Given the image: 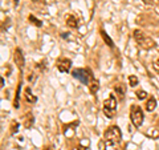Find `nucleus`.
Returning <instances> with one entry per match:
<instances>
[{"mask_svg": "<svg viewBox=\"0 0 159 150\" xmlns=\"http://www.w3.org/2000/svg\"><path fill=\"white\" fill-rule=\"evenodd\" d=\"M154 69H155V71H157V72L159 73V58H158V60L154 63Z\"/></svg>", "mask_w": 159, "mask_h": 150, "instance_id": "obj_21", "label": "nucleus"}, {"mask_svg": "<svg viewBox=\"0 0 159 150\" xmlns=\"http://www.w3.org/2000/svg\"><path fill=\"white\" fill-rule=\"evenodd\" d=\"M98 89H100V81L96 77H93L92 81L89 82V90H90V93L96 94L97 92H98Z\"/></svg>", "mask_w": 159, "mask_h": 150, "instance_id": "obj_9", "label": "nucleus"}, {"mask_svg": "<svg viewBox=\"0 0 159 150\" xmlns=\"http://www.w3.org/2000/svg\"><path fill=\"white\" fill-rule=\"evenodd\" d=\"M114 90L118 93V96L121 100H123V96H125V89H123V85H121V84H117V85L114 86Z\"/></svg>", "mask_w": 159, "mask_h": 150, "instance_id": "obj_13", "label": "nucleus"}, {"mask_svg": "<svg viewBox=\"0 0 159 150\" xmlns=\"http://www.w3.org/2000/svg\"><path fill=\"white\" fill-rule=\"evenodd\" d=\"M13 61H15V64L17 65V68H19L20 71H23L24 65H25V58H24L23 51L20 48L15 49V52H13Z\"/></svg>", "mask_w": 159, "mask_h": 150, "instance_id": "obj_7", "label": "nucleus"}, {"mask_svg": "<svg viewBox=\"0 0 159 150\" xmlns=\"http://www.w3.org/2000/svg\"><path fill=\"white\" fill-rule=\"evenodd\" d=\"M66 25L70 28H78L80 27V21L77 20V17L73 16V15H68L66 16Z\"/></svg>", "mask_w": 159, "mask_h": 150, "instance_id": "obj_8", "label": "nucleus"}, {"mask_svg": "<svg viewBox=\"0 0 159 150\" xmlns=\"http://www.w3.org/2000/svg\"><path fill=\"white\" fill-rule=\"evenodd\" d=\"M20 89H21V82L19 84V86H17V92H16V98H15V102H13V105H15V108H16V109L19 108V97H20Z\"/></svg>", "mask_w": 159, "mask_h": 150, "instance_id": "obj_18", "label": "nucleus"}, {"mask_svg": "<svg viewBox=\"0 0 159 150\" xmlns=\"http://www.w3.org/2000/svg\"><path fill=\"white\" fill-rule=\"evenodd\" d=\"M24 96H25V101L29 102V104H35V102L37 101V97H36L35 94H32V92H31L29 88H27V89H25Z\"/></svg>", "mask_w": 159, "mask_h": 150, "instance_id": "obj_11", "label": "nucleus"}, {"mask_svg": "<svg viewBox=\"0 0 159 150\" xmlns=\"http://www.w3.org/2000/svg\"><path fill=\"white\" fill-rule=\"evenodd\" d=\"M13 3H15V5H19V0H13Z\"/></svg>", "mask_w": 159, "mask_h": 150, "instance_id": "obj_23", "label": "nucleus"}, {"mask_svg": "<svg viewBox=\"0 0 159 150\" xmlns=\"http://www.w3.org/2000/svg\"><path fill=\"white\" fill-rule=\"evenodd\" d=\"M19 122H15V121H13L12 122V126H11V134H12V136H13V134H15V133H17V131H19Z\"/></svg>", "mask_w": 159, "mask_h": 150, "instance_id": "obj_19", "label": "nucleus"}, {"mask_svg": "<svg viewBox=\"0 0 159 150\" xmlns=\"http://www.w3.org/2000/svg\"><path fill=\"white\" fill-rule=\"evenodd\" d=\"M44 150H53V148H52V146H45Z\"/></svg>", "mask_w": 159, "mask_h": 150, "instance_id": "obj_22", "label": "nucleus"}, {"mask_svg": "<svg viewBox=\"0 0 159 150\" xmlns=\"http://www.w3.org/2000/svg\"><path fill=\"white\" fill-rule=\"evenodd\" d=\"M101 36H102V39H103V41L106 43V45L107 47H110V48H113L114 47V43H113V40H111L109 36H107V33L103 31V29H101Z\"/></svg>", "mask_w": 159, "mask_h": 150, "instance_id": "obj_12", "label": "nucleus"}, {"mask_svg": "<svg viewBox=\"0 0 159 150\" xmlns=\"http://www.w3.org/2000/svg\"><path fill=\"white\" fill-rule=\"evenodd\" d=\"M77 150H85V149L82 148V146H78V149H77Z\"/></svg>", "mask_w": 159, "mask_h": 150, "instance_id": "obj_24", "label": "nucleus"}, {"mask_svg": "<svg viewBox=\"0 0 159 150\" xmlns=\"http://www.w3.org/2000/svg\"><path fill=\"white\" fill-rule=\"evenodd\" d=\"M135 96H137L138 100L143 101V100H146V98H147V92H144V90H138V92L135 93Z\"/></svg>", "mask_w": 159, "mask_h": 150, "instance_id": "obj_16", "label": "nucleus"}, {"mask_svg": "<svg viewBox=\"0 0 159 150\" xmlns=\"http://www.w3.org/2000/svg\"><path fill=\"white\" fill-rule=\"evenodd\" d=\"M134 40L137 44L143 49H151L155 47V41L150 36H147L144 32H142L140 29H135L134 31Z\"/></svg>", "mask_w": 159, "mask_h": 150, "instance_id": "obj_1", "label": "nucleus"}, {"mask_svg": "<svg viewBox=\"0 0 159 150\" xmlns=\"http://www.w3.org/2000/svg\"><path fill=\"white\" fill-rule=\"evenodd\" d=\"M138 82H139V80L137 76H129V84H130V86H137L138 85Z\"/></svg>", "mask_w": 159, "mask_h": 150, "instance_id": "obj_17", "label": "nucleus"}, {"mask_svg": "<svg viewBox=\"0 0 159 150\" xmlns=\"http://www.w3.org/2000/svg\"><path fill=\"white\" fill-rule=\"evenodd\" d=\"M105 150H117V145L105 141Z\"/></svg>", "mask_w": 159, "mask_h": 150, "instance_id": "obj_20", "label": "nucleus"}, {"mask_svg": "<svg viewBox=\"0 0 159 150\" xmlns=\"http://www.w3.org/2000/svg\"><path fill=\"white\" fill-rule=\"evenodd\" d=\"M102 112L107 118H113L117 113V98L114 94H110L109 98L103 101V106H102Z\"/></svg>", "mask_w": 159, "mask_h": 150, "instance_id": "obj_3", "label": "nucleus"}, {"mask_svg": "<svg viewBox=\"0 0 159 150\" xmlns=\"http://www.w3.org/2000/svg\"><path fill=\"white\" fill-rule=\"evenodd\" d=\"M33 121H35V118H33V116H32V113H28V120L25 118L24 126L27 127V129H29V127L32 126V124H33Z\"/></svg>", "mask_w": 159, "mask_h": 150, "instance_id": "obj_14", "label": "nucleus"}, {"mask_svg": "<svg viewBox=\"0 0 159 150\" xmlns=\"http://www.w3.org/2000/svg\"><path fill=\"white\" fill-rule=\"evenodd\" d=\"M143 110L142 108L138 106V105H131V109H130V120H131L133 125L135 127H139L143 124Z\"/></svg>", "mask_w": 159, "mask_h": 150, "instance_id": "obj_5", "label": "nucleus"}, {"mask_svg": "<svg viewBox=\"0 0 159 150\" xmlns=\"http://www.w3.org/2000/svg\"><path fill=\"white\" fill-rule=\"evenodd\" d=\"M56 68L59 69V72H61V73H68L72 68V60H69V58H66V57L57 58Z\"/></svg>", "mask_w": 159, "mask_h": 150, "instance_id": "obj_6", "label": "nucleus"}, {"mask_svg": "<svg viewBox=\"0 0 159 150\" xmlns=\"http://www.w3.org/2000/svg\"><path fill=\"white\" fill-rule=\"evenodd\" d=\"M31 2H37V0H31Z\"/></svg>", "mask_w": 159, "mask_h": 150, "instance_id": "obj_25", "label": "nucleus"}, {"mask_svg": "<svg viewBox=\"0 0 159 150\" xmlns=\"http://www.w3.org/2000/svg\"><path fill=\"white\" fill-rule=\"evenodd\" d=\"M103 141L111 142V144L119 145L122 141V131L117 125H113L110 127H107L106 131L103 134Z\"/></svg>", "mask_w": 159, "mask_h": 150, "instance_id": "obj_2", "label": "nucleus"}, {"mask_svg": "<svg viewBox=\"0 0 159 150\" xmlns=\"http://www.w3.org/2000/svg\"><path fill=\"white\" fill-rule=\"evenodd\" d=\"M146 110L147 112H154L155 108H157V100H155V97H149L146 101Z\"/></svg>", "mask_w": 159, "mask_h": 150, "instance_id": "obj_10", "label": "nucleus"}, {"mask_svg": "<svg viewBox=\"0 0 159 150\" xmlns=\"http://www.w3.org/2000/svg\"><path fill=\"white\" fill-rule=\"evenodd\" d=\"M72 76H73L74 78L80 80V82L88 84V85H89V82L92 81V78L94 77V76H93V72L90 71L89 68H77V69H73Z\"/></svg>", "mask_w": 159, "mask_h": 150, "instance_id": "obj_4", "label": "nucleus"}, {"mask_svg": "<svg viewBox=\"0 0 159 150\" xmlns=\"http://www.w3.org/2000/svg\"><path fill=\"white\" fill-rule=\"evenodd\" d=\"M28 19H29L31 23L33 24V25H36V27H41V25H42L41 21H40L39 19H36V17L33 16V15H29V17H28Z\"/></svg>", "mask_w": 159, "mask_h": 150, "instance_id": "obj_15", "label": "nucleus"}]
</instances>
